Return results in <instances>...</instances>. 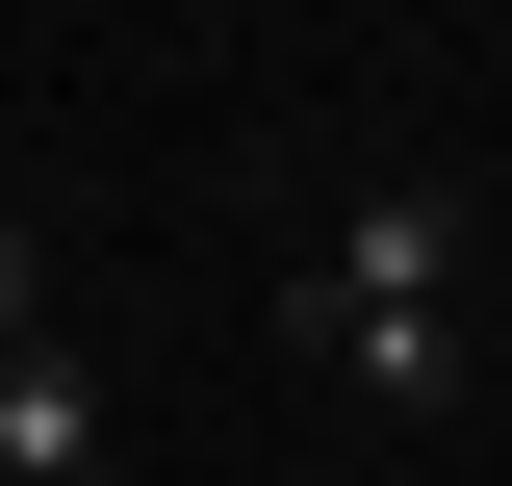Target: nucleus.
I'll list each match as a JSON object with an SVG mask.
<instances>
[{
	"instance_id": "f257e3e1",
	"label": "nucleus",
	"mask_w": 512,
	"mask_h": 486,
	"mask_svg": "<svg viewBox=\"0 0 512 486\" xmlns=\"http://www.w3.org/2000/svg\"><path fill=\"white\" fill-rule=\"evenodd\" d=\"M282 359L359 384V410H436V384H461V205L436 180H359L308 231V282H282Z\"/></svg>"
},
{
	"instance_id": "f03ea898",
	"label": "nucleus",
	"mask_w": 512,
	"mask_h": 486,
	"mask_svg": "<svg viewBox=\"0 0 512 486\" xmlns=\"http://www.w3.org/2000/svg\"><path fill=\"white\" fill-rule=\"evenodd\" d=\"M0 486H103V384H77L52 333L0 359Z\"/></svg>"
},
{
	"instance_id": "7ed1b4c3",
	"label": "nucleus",
	"mask_w": 512,
	"mask_h": 486,
	"mask_svg": "<svg viewBox=\"0 0 512 486\" xmlns=\"http://www.w3.org/2000/svg\"><path fill=\"white\" fill-rule=\"evenodd\" d=\"M26 307H52V205L0 180V359H26Z\"/></svg>"
}]
</instances>
